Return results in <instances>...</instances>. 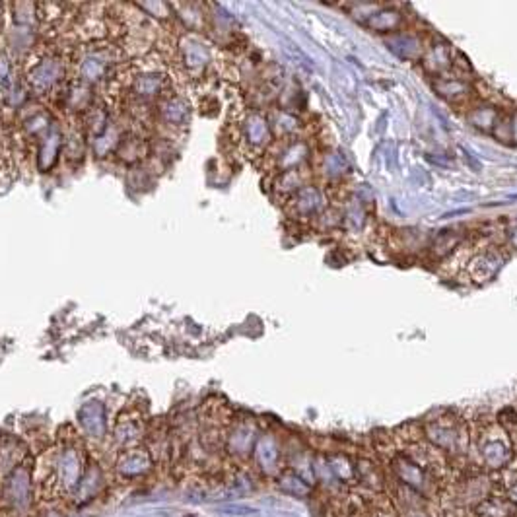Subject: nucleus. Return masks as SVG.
Listing matches in <instances>:
<instances>
[{"mask_svg":"<svg viewBox=\"0 0 517 517\" xmlns=\"http://www.w3.org/2000/svg\"><path fill=\"white\" fill-rule=\"evenodd\" d=\"M507 496H509V500H511L514 504H517V483H514V485L509 486V490H507Z\"/></svg>","mask_w":517,"mask_h":517,"instance_id":"obj_7","label":"nucleus"},{"mask_svg":"<svg viewBox=\"0 0 517 517\" xmlns=\"http://www.w3.org/2000/svg\"><path fill=\"white\" fill-rule=\"evenodd\" d=\"M281 488L284 492H288L292 496H298V498H303V496L310 494V485H305L300 476H294V474H288L281 480Z\"/></svg>","mask_w":517,"mask_h":517,"instance_id":"obj_3","label":"nucleus"},{"mask_svg":"<svg viewBox=\"0 0 517 517\" xmlns=\"http://www.w3.org/2000/svg\"><path fill=\"white\" fill-rule=\"evenodd\" d=\"M276 459H278V455H276L274 445L267 442L261 443V447H258V461L265 467V471L272 473V471L276 469Z\"/></svg>","mask_w":517,"mask_h":517,"instance_id":"obj_4","label":"nucleus"},{"mask_svg":"<svg viewBox=\"0 0 517 517\" xmlns=\"http://www.w3.org/2000/svg\"><path fill=\"white\" fill-rule=\"evenodd\" d=\"M409 517H428V516H426L424 511H416V509H412V511L409 514Z\"/></svg>","mask_w":517,"mask_h":517,"instance_id":"obj_8","label":"nucleus"},{"mask_svg":"<svg viewBox=\"0 0 517 517\" xmlns=\"http://www.w3.org/2000/svg\"><path fill=\"white\" fill-rule=\"evenodd\" d=\"M329 467H331V471L336 478H341V480H346V478H350L352 476V469H350V463L346 461L345 457H333L331 461H329Z\"/></svg>","mask_w":517,"mask_h":517,"instance_id":"obj_5","label":"nucleus"},{"mask_svg":"<svg viewBox=\"0 0 517 517\" xmlns=\"http://www.w3.org/2000/svg\"><path fill=\"white\" fill-rule=\"evenodd\" d=\"M393 467H395V474L399 476L405 485L414 488V490H424L426 478H424V473H422V469L418 465L412 463L407 457H399V459L393 461Z\"/></svg>","mask_w":517,"mask_h":517,"instance_id":"obj_1","label":"nucleus"},{"mask_svg":"<svg viewBox=\"0 0 517 517\" xmlns=\"http://www.w3.org/2000/svg\"><path fill=\"white\" fill-rule=\"evenodd\" d=\"M480 516L485 517H506L509 516V509L506 506H502L500 502H488L480 507Z\"/></svg>","mask_w":517,"mask_h":517,"instance_id":"obj_6","label":"nucleus"},{"mask_svg":"<svg viewBox=\"0 0 517 517\" xmlns=\"http://www.w3.org/2000/svg\"><path fill=\"white\" fill-rule=\"evenodd\" d=\"M483 459L490 469H502L511 461V452L504 442L492 440L483 445Z\"/></svg>","mask_w":517,"mask_h":517,"instance_id":"obj_2","label":"nucleus"}]
</instances>
